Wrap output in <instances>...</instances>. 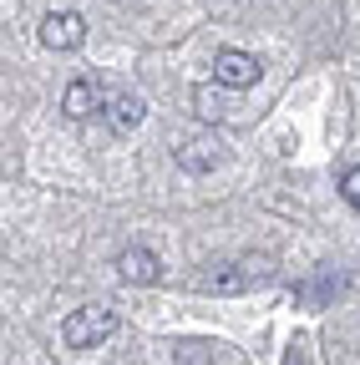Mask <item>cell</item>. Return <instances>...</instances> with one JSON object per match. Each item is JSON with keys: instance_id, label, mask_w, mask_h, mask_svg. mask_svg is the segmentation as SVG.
<instances>
[{"instance_id": "cell-1", "label": "cell", "mask_w": 360, "mask_h": 365, "mask_svg": "<svg viewBox=\"0 0 360 365\" xmlns=\"http://www.w3.org/2000/svg\"><path fill=\"white\" fill-rule=\"evenodd\" d=\"M117 335V314L107 309V304H81V309H71L66 319H61V340L71 345V350H97V345H107Z\"/></svg>"}, {"instance_id": "cell-2", "label": "cell", "mask_w": 360, "mask_h": 365, "mask_svg": "<svg viewBox=\"0 0 360 365\" xmlns=\"http://www.w3.org/2000/svg\"><path fill=\"white\" fill-rule=\"evenodd\" d=\"M264 279H269L264 259H218L203 274V289L208 294H244L249 284H264Z\"/></svg>"}, {"instance_id": "cell-3", "label": "cell", "mask_w": 360, "mask_h": 365, "mask_svg": "<svg viewBox=\"0 0 360 365\" xmlns=\"http://www.w3.org/2000/svg\"><path fill=\"white\" fill-rule=\"evenodd\" d=\"M259 76H264V66H259V56H249V51L223 46V51L213 56V81L229 86V91H244V86H254Z\"/></svg>"}, {"instance_id": "cell-4", "label": "cell", "mask_w": 360, "mask_h": 365, "mask_svg": "<svg viewBox=\"0 0 360 365\" xmlns=\"http://www.w3.org/2000/svg\"><path fill=\"white\" fill-rule=\"evenodd\" d=\"M86 41V21L76 11H51L41 21V46H51V51H76Z\"/></svg>"}, {"instance_id": "cell-5", "label": "cell", "mask_w": 360, "mask_h": 365, "mask_svg": "<svg viewBox=\"0 0 360 365\" xmlns=\"http://www.w3.org/2000/svg\"><path fill=\"white\" fill-rule=\"evenodd\" d=\"M102 117H107V127H112L117 137H127V132H138V127H143L148 107H143V97H138V91H107V107H102Z\"/></svg>"}, {"instance_id": "cell-6", "label": "cell", "mask_w": 360, "mask_h": 365, "mask_svg": "<svg viewBox=\"0 0 360 365\" xmlns=\"http://www.w3.org/2000/svg\"><path fill=\"white\" fill-rule=\"evenodd\" d=\"M223 158H229V153H223V143H218V137H208V132H203V137H188V143L178 148V168H183V173H198V178L213 173Z\"/></svg>"}, {"instance_id": "cell-7", "label": "cell", "mask_w": 360, "mask_h": 365, "mask_svg": "<svg viewBox=\"0 0 360 365\" xmlns=\"http://www.w3.org/2000/svg\"><path fill=\"white\" fill-rule=\"evenodd\" d=\"M117 274L127 284H158L163 279V264H158V254L148 244H132V249L117 254Z\"/></svg>"}, {"instance_id": "cell-8", "label": "cell", "mask_w": 360, "mask_h": 365, "mask_svg": "<svg viewBox=\"0 0 360 365\" xmlns=\"http://www.w3.org/2000/svg\"><path fill=\"white\" fill-rule=\"evenodd\" d=\"M61 107H66V117H92V112H102L107 107V91L92 81V76H81V81H71L66 86V97H61Z\"/></svg>"}, {"instance_id": "cell-9", "label": "cell", "mask_w": 360, "mask_h": 365, "mask_svg": "<svg viewBox=\"0 0 360 365\" xmlns=\"http://www.w3.org/2000/svg\"><path fill=\"white\" fill-rule=\"evenodd\" d=\"M340 294V274L335 269H320V274H314V279H304L299 289H294V299L299 304H309V309H320L325 299H335Z\"/></svg>"}, {"instance_id": "cell-10", "label": "cell", "mask_w": 360, "mask_h": 365, "mask_svg": "<svg viewBox=\"0 0 360 365\" xmlns=\"http://www.w3.org/2000/svg\"><path fill=\"white\" fill-rule=\"evenodd\" d=\"M218 350L223 345H208V340H188L173 350V365H218Z\"/></svg>"}, {"instance_id": "cell-11", "label": "cell", "mask_w": 360, "mask_h": 365, "mask_svg": "<svg viewBox=\"0 0 360 365\" xmlns=\"http://www.w3.org/2000/svg\"><path fill=\"white\" fill-rule=\"evenodd\" d=\"M340 198L360 213V168H345V173H340Z\"/></svg>"}, {"instance_id": "cell-12", "label": "cell", "mask_w": 360, "mask_h": 365, "mask_svg": "<svg viewBox=\"0 0 360 365\" xmlns=\"http://www.w3.org/2000/svg\"><path fill=\"white\" fill-rule=\"evenodd\" d=\"M284 365H314V355H309V345H304V340H294V345L284 350Z\"/></svg>"}, {"instance_id": "cell-13", "label": "cell", "mask_w": 360, "mask_h": 365, "mask_svg": "<svg viewBox=\"0 0 360 365\" xmlns=\"http://www.w3.org/2000/svg\"><path fill=\"white\" fill-rule=\"evenodd\" d=\"M198 112H203V117H223V102L208 97V86H198Z\"/></svg>"}]
</instances>
